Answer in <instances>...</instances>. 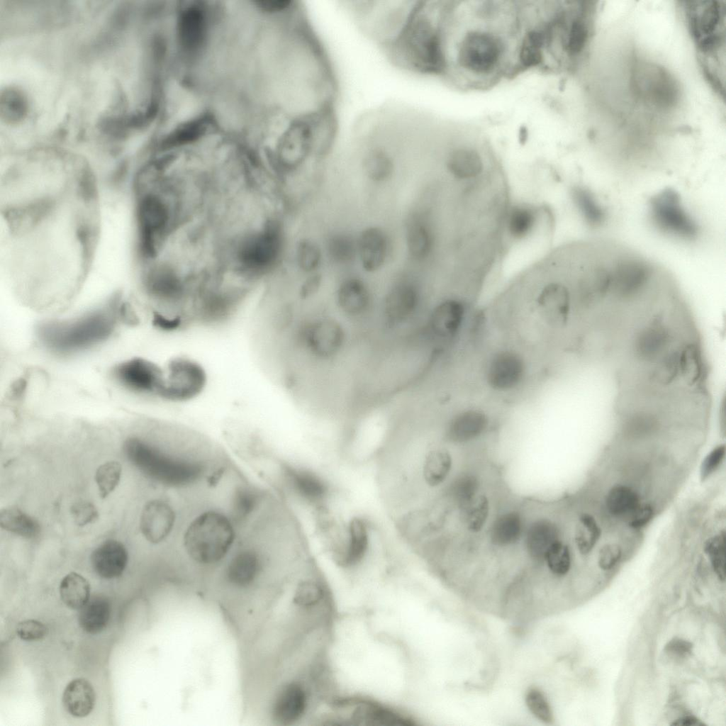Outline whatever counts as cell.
<instances>
[{
	"label": "cell",
	"mask_w": 726,
	"mask_h": 726,
	"mask_svg": "<svg viewBox=\"0 0 726 726\" xmlns=\"http://www.w3.org/2000/svg\"><path fill=\"white\" fill-rule=\"evenodd\" d=\"M99 179L84 160L30 155L1 174V263L30 298H69L93 263L101 231Z\"/></svg>",
	"instance_id": "6da1fadb"
},
{
	"label": "cell",
	"mask_w": 726,
	"mask_h": 726,
	"mask_svg": "<svg viewBox=\"0 0 726 726\" xmlns=\"http://www.w3.org/2000/svg\"><path fill=\"white\" fill-rule=\"evenodd\" d=\"M118 294L108 309L99 310L67 322L43 325L40 337L52 350L67 353L82 350L106 340L113 332Z\"/></svg>",
	"instance_id": "7a4b0ae2"
},
{
	"label": "cell",
	"mask_w": 726,
	"mask_h": 726,
	"mask_svg": "<svg viewBox=\"0 0 726 726\" xmlns=\"http://www.w3.org/2000/svg\"><path fill=\"white\" fill-rule=\"evenodd\" d=\"M235 538V529L229 518L220 512L208 510L189 524L184 535V546L194 561L211 564L226 556Z\"/></svg>",
	"instance_id": "3957f363"
},
{
	"label": "cell",
	"mask_w": 726,
	"mask_h": 726,
	"mask_svg": "<svg viewBox=\"0 0 726 726\" xmlns=\"http://www.w3.org/2000/svg\"><path fill=\"white\" fill-rule=\"evenodd\" d=\"M125 452L143 472L166 485H188L199 479L203 471L199 463L169 457L138 438L125 442Z\"/></svg>",
	"instance_id": "277c9868"
},
{
	"label": "cell",
	"mask_w": 726,
	"mask_h": 726,
	"mask_svg": "<svg viewBox=\"0 0 726 726\" xmlns=\"http://www.w3.org/2000/svg\"><path fill=\"white\" fill-rule=\"evenodd\" d=\"M371 522L362 515L350 517L333 540L326 547L335 563L350 569L362 564L369 556L374 546Z\"/></svg>",
	"instance_id": "5b68a950"
},
{
	"label": "cell",
	"mask_w": 726,
	"mask_h": 726,
	"mask_svg": "<svg viewBox=\"0 0 726 726\" xmlns=\"http://www.w3.org/2000/svg\"><path fill=\"white\" fill-rule=\"evenodd\" d=\"M528 363L525 356L511 347L493 352L484 368V380L492 391L507 394L518 391L527 380Z\"/></svg>",
	"instance_id": "8992f818"
},
{
	"label": "cell",
	"mask_w": 726,
	"mask_h": 726,
	"mask_svg": "<svg viewBox=\"0 0 726 726\" xmlns=\"http://www.w3.org/2000/svg\"><path fill=\"white\" fill-rule=\"evenodd\" d=\"M298 337L301 347L311 356L319 360H330L343 350L346 332L336 318L320 315L303 324Z\"/></svg>",
	"instance_id": "52a82bcc"
},
{
	"label": "cell",
	"mask_w": 726,
	"mask_h": 726,
	"mask_svg": "<svg viewBox=\"0 0 726 726\" xmlns=\"http://www.w3.org/2000/svg\"><path fill=\"white\" fill-rule=\"evenodd\" d=\"M167 376L158 396L174 402L198 396L204 389L207 375L202 366L186 357H176L168 364Z\"/></svg>",
	"instance_id": "ba28073f"
},
{
	"label": "cell",
	"mask_w": 726,
	"mask_h": 726,
	"mask_svg": "<svg viewBox=\"0 0 726 726\" xmlns=\"http://www.w3.org/2000/svg\"><path fill=\"white\" fill-rule=\"evenodd\" d=\"M469 306L462 298L452 296L440 301L426 321L428 336L437 342L449 345L457 340L468 318Z\"/></svg>",
	"instance_id": "9c48e42d"
},
{
	"label": "cell",
	"mask_w": 726,
	"mask_h": 726,
	"mask_svg": "<svg viewBox=\"0 0 726 726\" xmlns=\"http://www.w3.org/2000/svg\"><path fill=\"white\" fill-rule=\"evenodd\" d=\"M720 1H698L688 6L693 35L703 52L718 50L725 40V5Z\"/></svg>",
	"instance_id": "30bf717a"
},
{
	"label": "cell",
	"mask_w": 726,
	"mask_h": 726,
	"mask_svg": "<svg viewBox=\"0 0 726 726\" xmlns=\"http://www.w3.org/2000/svg\"><path fill=\"white\" fill-rule=\"evenodd\" d=\"M502 54L501 41L490 33L471 31L463 39L459 50L462 66L473 72L485 74L493 70Z\"/></svg>",
	"instance_id": "8fae6325"
},
{
	"label": "cell",
	"mask_w": 726,
	"mask_h": 726,
	"mask_svg": "<svg viewBox=\"0 0 726 726\" xmlns=\"http://www.w3.org/2000/svg\"><path fill=\"white\" fill-rule=\"evenodd\" d=\"M421 294L417 284L403 278L396 281L386 292L382 315L389 326H398L414 318L419 311Z\"/></svg>",
	"instance_id": "7c38bea8"
},
{
	"label": "cell",
	"mask_w": 726,
	"mask_h": 726,
	"mask_svg": "<svg viewBox=\"0 0 726 726\" xmlns=\"http://www.w3.org/2000/svg\"><path fill=\"white\" fill-rule=\"evenodd\" d=\"M113 375L121 384L133 391L157 395L165 377L159 366L143 358H133L118 364Z\"/></svg>",
	"instance_id": "4fadbf2b"
},
{
	"label": "cell",
	"mask_w": 726,
	"mask_h": 726,
	"mask_svg": "<svg viewBox=\"0 0 726 726\" xmlns=\"http://www.w3.org/2000/svg\"><path fill=\"white\" fill-rule=\"evenodd\" d=\"M285 474L291 488L302 501L314 509L328 506L333 488L322 474L310 468L292 466L286 468Z\"/></svg>",
	"instance_id": "5bb4252c"
},
{
	"label": "cell",
	"mask_w": 726,
	"mask_h": 726,
	"mask_svg": "<svg viewBox=\"0 0 726 726\" xmlns=\"http://www.w3.org/2000/svg\"><path fill=\"white\" fill-rule=\"evenodd\" d=\"M406 243L410 257L417 262L430 257L436 244V234L428 211L411 213L406 223Z\"/></svg>",
	"instance_id": "9a60e30c"
},
{
	"label": "cell",
	"mask_w": 726,
	"mask_h": 726,
	"mask_svg": "<svg viewBox=\"0 0 726 726\" xmlns=\"http://www.w3.org/2000/svg\"><path fill=\"white\" fill-rule=\"evenodd\" d=\"M490 417L479 408H467L459 411L448 420L444 432L446 440L462 444L483 435L490 425Z\"/></svg>",
	"instance_id": "2e32d148"
},
{
	"label": "cell",
	"mask_w": 726,
	"mask_h": 726,
	"mask_svg": "<svg viewBox=\"0 0 726 726\" xmlns=\"http://www.w3.org/2000/svg\"><path fill=\"white\" fill-rule=\"evenodd\" d=\"M175 520V513L167 502L152 500L145 504L141 513V532L148 542L160 543L170 534Z\"/></svg>",
	"instance_id": "e0dca14e"
},
{
	"label": "cell",
	"mask_w": 726,
	"mask_h": 726,
	"mask_svg": "<svg viewBox=\"0 0 726 726\" xmlns=\"http://www.w3.org/2000/svg\"><path fill=\"white\" fill-rule=\"evenodd\" d=\"M357 248L362 268L368 272H376L384 264L388 257V236L379 227H367L357 238Z\"/></svg>",
	"instance_id": "ac0fdd59"
},
{
	"label": "cell",
	"mask_w": 726,
	"mask_h": 726,
	"mask_svg": "<svg viewBox=\"0 0 726 726\" xmlns=\"http://www.w3.org/2000/svg\"><path fill=\"white\" fill-rule=\"evenodd\" d=\"M336 303L346 316L358 318L370 311L372 299L367 285L362 279L348 277L341 281L337 289Z\"/></svg>",
	"instance_id": "d6986e66"
},
{
	"label": "cell",
	"mask_w": 726,
	"mask_h": 726,
	"mask_svg": "<svg viewBox=\"0 0 726 726\" xmlns=\"http://www.w3.org/2000/svg\"><path fill=\"white\" fill-rule=\"evenodd\" d=\"M206 17L204 8L200 5L182 8L177 26L180 43L186 51H198L203 45L208 32Z\"/></svg>",
	"instance_id": "ffe728a7"
},
{
	"label": "cell",
	"mask_w": 726,
	"mask_h": 726,
	"mask_svg": "<svg viewBox=\"0 0 726 726\" xmlns=\"http://www.w3.org/2000/svg\"><path fill=\"white\" fill-rule=\"evenodd\" d=\"M128 559V552L123 544L115 540H107L94 550L91 563L99 576L113 579L122 574Z\"/></svg>",
	"instance_id": "44dd1931"
},
{
	"label": "cell",
	"mask_w": 726,
	"mask_h": 726,
	"mask_svg": "<svg viewBox=\"0 0 726 726\" xmlns=\"http://www.w3.org/2000/svg\"><path fill=\"white\" fill-rule=\"evenodd\" d=\"M306 706L307 696L303 686L295 682L288 683L281 690L273 703V719L280 725H291L301 718Z\"/></svg>",
	"instance_id": "7402d4cb"
},
{
	"label": "cell",
	"mask_w": 726,
	"mask_h": 726,
	"mask_svg": "<svg viewBox=\"0 0 726 726\" xmlns=\"http://www.w3.org/2000/svg\"><path fill=\"white\" fill-rule=\"evenodd\" d=\"M281 247L277 230L265 231L247 241L241 250L242 262L251 267H263L276 259Z\"/></svg>",
	"instance_id": "603a6c76"
},
{
	"label": "cell",
	"mask_w": 726,
	"mask_h": 726,
	"mask_svg": "<svg viewBox=\"0 0 726 726\" xmlns=\"http://www.w3.org/2000/svg\"><path fill=\"white\" fill-rule=\"evenodd\" d=\"M453 464L449 451L442 446H435L424 454L420 467L422 482L430 488L439 487L445 483Z\"/></svg>",
	"instance_id": "cb8c5ba5"
},
{
	"label": "cell",
	"mask_w": 726,
	"mask_h": 726,
	"mask_svg": "<svg viewBox=\"0 0 726 726\" xmlns=\"http://www.w3.org/2000/svg\"><path fill=\"white\" fill-rule=\"evenodd\" d=\"M447 170L463 179L483 177L485 163L479 151L472 147H459L449 152L446 161Z\"/></svg>",
	"instance_id": "d4e9b609"
},
{
	"label": "cell",
	"mask_w": 726,
	"mask_h": 726,
	"mask_svg": "<svg viewBox=\"0 0 726 726\" xmlns=\"http://www.w3.org/2000/svg\"><path fill=\"white\" fill-rule=\"evenodd\" d=\"M95 697V692L91 683L85 678H79L72 680L66 686L62 700L66 710L70 715L83 717L92 711Z\"/></svg>",
	"instance_id": "484cf974"
},
{
	"label": "cell",
	"mask_w": 726,
	"mask_h": 726,
	"mask_svg": "<svg viewBox=\"0 0 726 726\" xmlns=\"http://www.w3.org/2000/svg\"><path fill=\"white\" fill-rule=\"evenodd\" d=\"M261 569L258 554L252 549H245L237 553L230 561L226 576L234 586L245 587L257 578Z\"/></svg>",
	"instance_id": "4316f807"
},
{
	"label": "cell",
	"mask_w": 726,
	"mask_h": 726,
	"mask_svg": "<svg viewBox=\"0 0 726 726\" xmlns=\"http://www.w3.org/2000/svg\"><path fill=\"white\" fill-rule=\"evenodd\" d=\"M111 615V603L108 598L94 595L80 608L79 623L85 632L96 634L108 624Z\"/></svg>",
	"instance_id": "83f0119b"
},
{
	"label": "cell",
	"mask_w": 726,
	"mask_h": 726,
	"mask_svg": "<svg viewBox=\"0 0 726 726\" xmlns=\"http://www.w3.org/2000/svg\"><path fill=\"white\" fill-rule=\"evenodd\" d=\"M538 220L536 208L526 204H518L506 211L503 229L513 240H522L535 229Z\"/></svg>",
	"instance_id": "f1b7e54d"
},
{
	"label": "cell",
	"mask_w": 726,
	"mask_h": 726,
	"mask_svg": "<svg viewBox=\"0 0 726 726\" xmlns=\"http://www.w3.org/2000/svg\"><path fill=\"white\" fill-rule=\"evenodd\" d=\"M524 532L523 520L516 511H508L493 521L490 529L491 542L499 547L514 544Z\"/></svg>",
	"instance_id": "f546056e"
},
{
	"label": "cell",
	"mask_w": 726,
	"mask_h": 726,
	"mask_svg": "<svg viewBox=\"0 0 726 726\" xmlns=\"http://www.w3.org/2000/svg\"><path fill=\"white\" fill-rule=\"evenodd\" d=\"M559 540L556 526L549 520H540L527 530L525 542L530 555L535 560L544 561L545 552L550 545Z\"/></svg>",
	"instance_id": "4dcf8cb0"
},
{
	"label": "cell",
	"mask_w": 726,
	"mask_h": 726,
	"mask_svg": "<svg viewBox=\"0 0 726 726\" xmlns=\"http://www.w3.org/2000/svg\"><path fill=\"white\" fill-rule=\"evenodd\" d=\"M352 720L373 725H408L409 720L382 705L370 702L357 703Z\"/></svg>",
	"instance_id": "1f68e13d"
},
{
	"label": "cell",
	"mask_w": 726,
	"mask_h": 726,
	"mask_svg": "<svg viewBox=\"0 0 726 726\" xmlns=\"http://www.w3.org/2000/svg\"><path fill=\"white\" fill-rule=\"evenodd\" d=\"M459 515L466 529L471 533L481 532L489 516L490 502L484 493H477L460 504Z\"/></svg>",
	"instance_id": "d6a6232c"
},
{
	"label": "cell",
	"mask_w": 726,
	"mask_h": 726,
	"mask_svg": "<svg viewBox=\"0 0 726 726\" xmlns=\"http://www.w3.org/2000/svg\"><path fill=\"white\" fill-rule=\"evenodd\" d=\"M1 527L22 537L33 539L40 531L38 522L18 508L9 507L0 512Z\"/></svg>",
	"instance_id": "836d02e7"
},
{
	"label": "cell",
	"mask_w": 726,
	"mask_h": 726,
	"mask_svg": "<svg viewBox=\"0 0 726 726\" xmlns=\"http://www.w3.org/2000/svg\"><path fill=\"white\" fill-rule=\"evenodd\" d=\"M60 593L67 606L72 609H80L89 599V583L82 575L71 572L62 579Z\"/></svg>",
	"instance_id": "e575fe53"
},
{
	"label": "cell",
	"mask_w": 726,
	"mask_h": 726,
	"mask_svg": "<svg viewBox=\"0 0 726 726\" xmlns=\"http://www.w3.org/2000/svg\"><path fill=\"white\" fill-rule=\"evenodd\" d=\"M362 169L369 179L374 182H382L391 177L394 164L392 157L384 149L376 147L370 149L364 155Z\"/></svg>",
	"instance_id": "d590c367"
},
{
	"label": "cell",
	"mask_w": 726,
	"mask_h": 726,
	"mask_svg": "<svg viewBox=\"0 0 726 726\" xmlns=\"http://www.w3.org/2000/svg\"><path fill=\"white\" fill-rule=\"evenodd\" d=\"M325 251L331 262L346 264L357 257V238L345 233H335L325 241Z\"/></svg>",
	"instance_id": "8d00e7d4"
},
{
	"label": "cell",
	"mask_w": 726,
	"mask_h": 726,
	"mask_svg": "<svg viewBox=\"0 0 726 726\" xmlns=\"http://www.w3.org/2000/svg\"><path fill=\"white\" fill-rule=\"evenodd\" d=\"M601 535V530L595 518L588 513L581 514L574 532V541L579 552L582 555L589 554Z\"/></svg>",
	"instance_id": "74e56055"
},
{
	"label": "cell",
	"mask_w": 726,
	"mask_h": 726,
	"mask_svg": "<svg viewBox=\"0 0 726 726\" xmlns=\"http://www.w3.org/2000/svg\"><path fill=\"white\" fill-rule=\"evenodd\" d=\"M639 505L637 493L627 486H615L607 494L606 506L608 511L614 515L631 513Z\"/></svg>",
	"instance_id": "f35d334b"
},
{
	"label": "cell",
	"mask_w": 726,
	"mask_h": 726,
	"mask_svg": "<svg viewBox=\"0 0 726 726\" xmlns=\"http://www.w3.org/2000/svg\"><path fill=\"white\" fill-rule=\"evenodd\" d=\"M544 562L549 571L555 576L566 575L571 564L569 546L559 539L554 542L545 552Z\"/></svg>",
	"instance_id": "ab89813d"
},
{
	"label": "cell",
	"mask_w": 726,
	"mask_h": 726,
	"mask_svg": "<svg viewBox=\"0 0 726 726\" xmlns=\"http://www.w3.org/2000/svg\"><path fill=\"white\" fill-rule=\"evenodd\" d=\"M27 101L23 94L13 89H7L1 94V113L7 122L16 123L26 116Z\"/></svg>",
	"instance_id": "60d3db41"
},
{
	"label": "cell",
	"mask_w": 726,
	"mask_h": 726,
	"mask_svg": "<svg viewBox=\"0 0 726 726\" xmlns=\"http://www.w3.org/2000/svg\"><path fill=\"white\" fill-rule=\"evenodd\" d=\"M122 472L121 464L116 461L105 462L98 467L95 481L101 498L107 497L118 486Z\"/></svg>",
	"instance_id": "b9f144b4"
},
{
	"label": "cell",
	"mask_w": 726,
	"mask_h": 726,
	"mask_svg": "<svg viewBox=\"0 0 726 726\" xmlns=\"http://www.w3.org/2000/svg\"><path fill=\"white\" fill-rule=\"evenodd\" d=\"M323 595L324 590L321 582L315 577L308 579L298 585L294 602L301 608H311L316 606L323 600Z\"/></svg>",
	"instance_id": "7bdbcfd3"
},
{
	"label": "cell",
	"mask_w": 726,
	"mask_h": 726,
	"mask_svg": "<svg viewBox=\"0 0 726 726\" xmlns=\"http://www.w3.org/2000/svg\"><path fill=\"white\" fill-rule=\"evenodd\" d=\"M704 551L720 580L725 579V533L724 531L710 537L705 542Z\"/></svg>",
	"instance_id": "ee69618b"
},
{
	"label": "cell",
	"mask_w": 726,
	"mask_h": 726,
	"mask_svg": "<svg viewBox=\"0 0 726 726\" xmlns=\"http://www.w3.org/2000/svg\"><path fill=\"white\" fill-rule=\"evenodd\" d=\"M478 489L477 477L472 474L464 473L449 484L447 493L459 506L477 494Z\"/></svg>",
	"instance_id": "f6af8a7d"
},
{
	"label": "cell",
	"mask_w": 726,
	"mask_h": 726,
	"mask_svg": "<svg viewBox=\"0 0 726 726\" xmlns=\"http://www.w3.org/2000/svg\"><path fill=\"white\" fill-rule=\"evenodd\" d=\"M258 499V493L252 488L242 486L238 488L232 501L233 519L240 521L246 518L257 506Z\"/></svg>",
	"instance_id": "bcb514c9"
},
{
	"label": "cell",
	"mask_w": 726,
	"mask_h": 726,
	"mask_svg": "<svg viewBox=\"0 0 726 726\" xmlns=\"http://www.w3.org/2000/svg\"><path fill=\"white\" fill-rule=\"evenodd\" d=\"M297 260L300 268L304 272H316L322 260L320 247L311 240L301 241L297 248Z\"/></svg>",
	"instance_id": "7dc6e473"
},
{
	"label": "cell",
	"mask_w": 726,
	"mask_h": 726,
	"mask_svg": "<svg viewBox=\"0 0 726 726\" xmlns=\"http://www.w3.org/2000/svg\"><path fill=\"white\" fill-rule=\"evenodd\" d=\"M525 703L530 713L540 721L546 724L553 722L551 707L543 693L539 689L530 688L525 695Z\"/></svg>",
	"instance_id": "c3c4849f"
},
{
	"label": "cell",
	"mask_w": 726,
	"mask_h": 726,
	"mask_svg": "<svg viewBox=\"0 0 726 726\" xmlns=\"http://www.w3.org/2000/svg\"><path fill=\"white\" fill-rule=\"evenodd\" d=\"M542 44V35L537 32L530 33L524 40L520 57L522 62L527 66L537 65L541 61Z\"/></svg>",
	"instance_id": "681fc988"
},
{
	"label": "cell",
	"mask_w": 726,
	"mask_h": 726,
	"mask_svg": "<svg viewBox=\"0 0 726 726\" xmlns=\"http://www.w3.org/2000/svg\"><path fill=\"white\" fill-rule=\"evenodd\" d=\"M70 513L74 523L79 526H84L95 522L99 513L96 507L90 502L82 501L72 504Z\"/></svg>",
	"instance_id": "f907efd6"
},
{
	"label": "cell",
	"mask_w": 726,
	"mask_h": 726,
	"mask_svg": "<svg viewBox=\"0 0 726 726\" xmlns=\"http://www.w3.org/2000/svg\"><path fill=\"white\" fill-rule=\"evenodd\" d=\"M725 455V446L720 445L714 448L704 458L700 466L701 481H705L713 474L722 462Z\"/></svg>",
	"instance_id": "816d5d0a"
},
{
	"label": "cell",
	"mask_w": 726,
	"mask_h": 726,
	"mask_svg": "<svg viewBox=\"0 0 726 726\" xmlns=\"http://www.w3.org/2000/svg\"><path fill=\"white\" fill-rule=\"evenodd\" d=\"M48 630L45 625L35 620H27L18 623L16 628L18 636L27 641L38 640L44 637Z\"/></svg>",
	"instance_id": "f5cc1de1"
},
{
	"label": "cell",
	"mask_w": 726,
	"mask_h": 726,
	"mask_svg": "<svg viewBox=\"0 0 726 726\" xmlns=\"http://www.w3.org/2000/svg\"><path fill=\"white\" fill-rule=\"evenodd\" d=\"M621 556L622 550L618 544H606L598 552V566L603 570H609L617 564Z\"/></svg>",
	"instance_id": "db71d44e"
},
{
	"label": "cell",
	"mask_w": 726,
	"mask_h": 726,
	"mask_svg": "<svg viewBox=\"0 0 726 726\" xmlns=\"http://www.w3.org/2000/svg\"><path fill=\"white\" fill-rule=\"evenodd\" d=\"M653 509L649 504L639 505L632 513L629 525L633 528H640L646 525L652 518Z\"/></svg>",
	"instance_id": "11a10c76"
},
{
	"label": "cell",
	"mask_w": 726,
	"mask_h": 726,
	"mask_svg": "<svg viewBox=\"0 0 726 726\" xmlns=\"http://www.w3.org/2000/svg\"><path fill=\"white\" fill-rule=\"evenodd\" d=\"M692 644L686 640L674 638L665 646V651L673 656L685 657L691 652Z\"/></svg>",
	"instance_id": "9f6ffc18"
},
{
	"label": "cell",
	"mask_w": 726,
	"mask_h": 726,
	"mask_svg": "<svg viewBox=\"0 0 726 726\" xmlns=\"http://www.w3.org/2000/svg\"><path fill=\"white\" fill-rule=\"evenodd\" d=\"M322 282V276L318 272L311 273L307 278L301 289V296L308 298L315 294Z\"/></svg>",
	"instance_id": "6f0895ef"
},
{
	"label": "cell",
	"mask_w": 726,
	"mask_h": 726,
	"mask_svg": "<svg viewBox=\"0 0 726 726\" xmlns=\"http://www.w3.org/2000/svg\"><path fill=\"white\" fill-rule=\"evenodd\" d=\"M672 725L684 726H698L703 725V723L694 717L688 716L676 720Z\"/></svg>",
	"instance_id": "680465c9"
}]
</instances>
